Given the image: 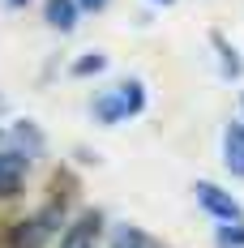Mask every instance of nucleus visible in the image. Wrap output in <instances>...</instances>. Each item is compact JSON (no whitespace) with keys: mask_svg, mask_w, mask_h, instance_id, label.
Masks as SVG:
<instances>
[{"mask_svg":"<svg viewBox=\"0 0 244 248\" xmlns=\"http://www.w3.org/2000/svg\"><path fill=\"white\" fill-rule=\"evenodd\" d=\"M51 218H56V210L30 218V223H17V227H13V248H43V240H48V231H51V227H48Z\"/></svg>","mask_w":244,"mask_h":248,"instance_id":"4","label":"nucleus"},{"mask_svg":"<svg viewBox=\"0 0 244 248\" xmlns=\"http://www.w3.org/2000/svg\"><path fill=\"white\" fill-rule=\"evenodd\" d=\"M26 171H30V158L17 154V150H4V154H0V197H13V193L22 188Z\"/></svg>","mask_w":244,"mask_h":248,"instance_id":"3","label":"nucleus"},{"mask_svg":"<svg viewBox=\"0 0 244 248\" xmlns=\"http://www.w3.org/2000/svg\"><path fill=\"white\" fill-rule=\"evenodd\" d=\"M98 69H103V56H98V51H95V56H86V60H77V64H73V73H77V77H81V73H98Z\"/></svg>","mask_w":244,"mask_h":248,"instance_id":"10","label":"nucleus"},{"mask_svg":"<svg viewBox=\"0 0 244 248\" xmlns=\"http://www.w3.org/2000/svg\"><path fill=\"white\" fill-rule=\"evenodd\" d=\"M60 248H98V214H81L60 235Z\"/></svg>","mask_w":244,"mask_h":248,"instance_id":"5","label":"nucleus"},{"mask_svg":"<svg viewBox=\"0 0 244 248\" xmlns=\"http://www.w3.org/2000/svg\"><path fill=\"white\" fill-rule=\"evenodd\" d=\"M112 248H159L150 240L146 231H137V227H116V235H112Z\"/></svg>","mask_w":244,"mask_h":248,"instance_id":"8","label":"nucleus"},{"mask_svg":"<svg viewBox=\"0 0 244 248\" xmlns=\"http://www.w3.org/2000/svg\"><path fill=\"white\" fill-rule=\"evenodd\" d=\"M197 201L219 218V223H244V214H240V205H236V197L231 193H223V188H214V184H197Z\"/></svg>","mask_w":244,"mask_h":248,"instance_id":"2","label":"nucleus"},{"mask_svg":"<svg viewBox=\"0 0 244 248\" xmlns=\"http://www.w3.org/2000/svg\"><path fill=\"white\" fill-rule=\"evenodd\" d=\"M154 4H171V0H154Z\"/></svg>","mask_w":244,"mask_h":248,"instance_id":"13","label":"nucleus"},{"mask_svg":"<svg viewBox=\"0 0 244 248\" xmlns=\"http://www.w3.org/2000/svg\"><path fill=\"white\" fill-rule=\"evenodd\" d=\"M146 107V90H142V81H120V86H112L107 94H98L95 99V116L103 124H120L129 116H137Z\"/></svg>","mask_w":244,"mask_h":248,"instance_id":"1","label":"nucleus"},{"mask_svg":"<svg viewBox=\"0 0 244 248\" xmlns=\"http://www.w3.org/2000/svg\"><path fill=\"white\" fill-rule=\"evenodd\" d=\"M223 163L231 175H244V124H227L223 133Z\"/></svg>","mask_w":244,"mask_h":248,"instance_id":"6","label":"nucleus"},{"mask_svg":"<svg viewBox=\"0 0 244 248\" xmlns=\"http://www.w3.org/2000/svg\"><path fill=\"white\" fill-rule=\"evenodd\" d=\"M219 248H244V223H236V227L227 223L219 231Z\"/></svg>","mask_w":244,"mask_h":248,"instance_id":"9","label":"nucleus"},{"mask_svg":"<svg viewBox=\"0 0 244 248\" xmlns=\"http://www.w3.org/2000/svg\"><path fill=\"white\" fill-rule=\"evenodd\" d=\"M77 9H90V13H98V9H107V0H77Z\"/></svg>","mask_w":244,"mask_h":248,"instance_id":"11","label":"nucleus"},{"mask_svg":"<svg viewBox=\"0 0 244 248\" xmlns=\"http://www.w3.org/2000/svg\"><path fill=\"white\" fill-rule=\"evenodd\" d=\"M9 4H13V9H22V4H26V0H9Z\"/></svg>","mask_w":244,"mask_h":248,"instance_id":"12","label":"nucleus"},{"mask_svg":"<svg viewBox=\"0 0 244 248\" xmlns=\"http://www.w3.org/2000/svg\"><path fill=\"white\" fill-rule=\"evenodd\" d=\"M48 22L56 30H73L77 26V0H48Z\"/></svg>","mask_w":244,"mask_h":248,"instance_id":"7","label":"nucleus"}]
</instances>
